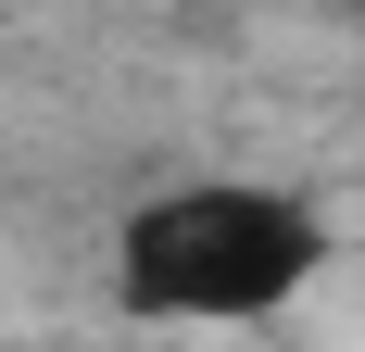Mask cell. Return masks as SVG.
Returning a JSON list of instances; mask_svg holds the SVG:
<instances>
[{"instance_id":"obj_1","label":"cell","mask_w":365,"mask_h":352,"mask_svg":"<svg viewBox=\"0 0 365 352\" xmlns=\"http://www.w3.org/2000/svg\"><path fill=\"white\" fill-rule=\"evenodd\" d=\"M328 264V227L290 202V189H252V176H202V189H151L113 239V302L151 327H240L277 315L302 277Z\"/></svg>"}]
</instances>
